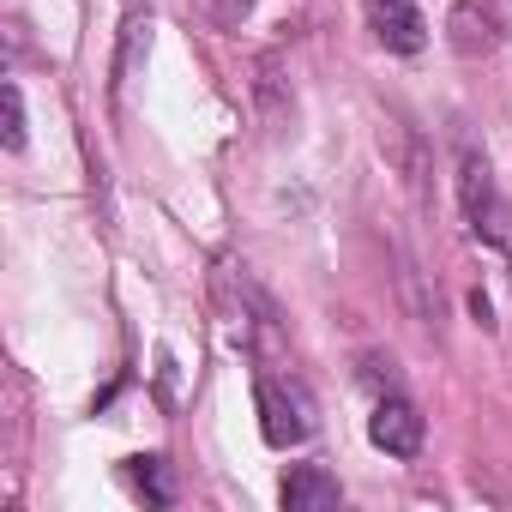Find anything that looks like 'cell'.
I'll return each instance as SVG.
<instances>
[{
  "label": "cell",
  "instance_id": "obj_3",
  "mask_svg": "<svg viewBox=\"0 0 512 512\" xmlns=\"http://www.w3.org/2000/svg\"><path fill=\"white\" fill-rule=\"evenodd\" d=\"M446 43H452V55L476 61V55H494V49L506 43V25H500V13H494V7L458 0V7H452V19H446Z\"/></svg>",
  "mask_w": 512,
  "mask_h": 512
},
{
  "label": "cell",
  "instance_id": "obj_2",
  "mask_svg": "<svg viewBox=\"0 0 512 512\" xmlns=\"http://www.w3.org/2000/svg\"><path fill=\"white\" fill-rule=\"evenodd\" d=\"M368 440L392 458H416L422 452V416L404 392H380L374 398V416H368Z\"/></svg>",
  "mask_w": 512,
  "mask_h": 512
},
{
  "label": "cell",
  "instance_id": "obj_4",
  "mask_svg": "<svg viewBox=\"0 0 512 512\" xmlns=\"http://www.w3.org/2000/svg\"><path fill=\"white\" fill-rule=\"evenodd\" d=\"M368 7V31L392 49V55H416L428 43V25H422V7L416 0H362Z\"/></svg>",
  "mask_w": 512,
  "mask_h": 512
},
{
  "label": "cell",
  "instance_id": "obj_7",
  "mask_svg": "<svg viewBox=\"0 0 512 512\" xmlns=\"http://www.w3.org/2000/svg\"><path fill=\"white\" fill-rule=\"evenodd\" d=\"M145 49H151V19H145V13H133V19H127V43H121V61H115V79H121V85H127V79H133V67L145 61Z\"/></svg>",
  "mask_w": 512,
  "mask_h": 512
},
{
  "label": "cell",
  "instance_id": "obj_5",
  "mask_svg": "<svg viewBox=\"0 0 512 512\" xmlns=\"http://www.w3.org/2000/svg\"><path fill=\"white\" fill-rule=\"evenodd\" d=\"M260 428L272 446H302L308 440V398H290L278 380H260Z\"/></svg>",
  "mask_w": 512,
  "mask_h": 512
},
{
  "label": "cell",
  "instance_id": "obj_1",
  "mask_svg": "<svg viewBox=\"0 0 512 512\" xmlns=\"http://www.w3.org/2000/svg\"><path fill=\"white\" fill-rule=\"evenodd\" d=\"M458 205H464V223H470V235L482 247L512 253V205L500 199V187H494L476 145H458Z\"/></svg>",
  "mask_w": 512,
  "mask_h": 512
},
{
  "label": "cell",
  "instance_id": "obj_9",
  "mask_svg": "<svg viewBox=\"0 0 512 512\" xmlns=\"http://www.w3.org/2000/svg\"><path fill=\"white\" fill-rule=\"evenodd\" d=\"M133 482L151 488V500H169V488L157 482V458H133Z\"/></svg>",
  "mask_w": 512,
  "mask_h": 512
},
{
  "label": "cell",
  "instance_id": "obj_6",
  "mask_svg": "<svg viewBox=\"0 0 512 512\" xmlns=\"http://www.w3.org/2000/svg\"><path fill=\"white\" fill-rule=\"evenodd\" d=\"M338 500H344V488H338V476L326 464H296L284 476V506L290 512H332Z\"/></svg>",
  "mask_w": 512,
  "mask_h": 512
},
{
  "label": "cell",
  "instance_id": "obj_8",
  "mask_svg": "<svg viewBox=\"0 0 512 512\" xmlns=\"http://www.w3.org/2000/svg\"><path fill=\"white\" fill-rule=\"evenodd\" d=\"M0 103H7V151H25V97H19V85L0 91Z\"/></svg>",
  "mask_w": 512,
  "mask_h": 512
}]
</instances>
